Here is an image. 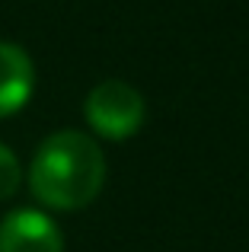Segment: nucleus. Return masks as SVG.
<instances>
[{"instance_id": "nucleus-1", "label": "nucleus", "mask_w": 249, "mask_h": 252, "mask_svg": "<svg viewBox=\"0 0 249 252\" xmlns=\"http://www.w3.org/2000/svg\"><path fill=\"white\" fill-rule=\"evenodd\" d=\"M106 182V157L83 131H58L38 144L29 166V189L55 211H80Z\"/></svg>"}, {"instance_id": "nucleus-2", "label": "nucleus", "mask_w": 249, "mask_h": 252, "mask_svg": "<svg viewBox=\"0 0 249 252\" xmlns=\"http://www.w3.org/2000/svg\"><path fill=\"white\" fill-rule=\"evenodd\" d=\"M83 115L96 134L109 141H128L144 125V99L124 80H102L90 90Z\"/></svg>"}, {"instance_id": "nucleus-3", "label": "nucleus", "mask_w": 249, "mask_h": 252, "mask_svg": "<svg viewBox=\"0 0 249 252\" xmlns=\"http://www.w3.org/2000/svg\"><path fill=\"white\" fill-rule=\"evenodd\" d=\"M0 252H64V243L48 214L10 211L0 220Z\"/></svg>"}, {"instance_id": "nucleus-4", "label": "nucleus", "mask_w": 249, "mask_h": 252, "mask_svg": "<svg viewBox=\"0 0 249 252\" xmlns=\"http://www.w3.org/2000/svg\"><path fill=\"white\" fill-rule=\"evenodd\" d=\"M35 86L32 58L19 45L0 42V118H10L29 102Z\"/></svg>"}, {"instance_id": "nucleus-5", "label": "nucleus", "mask_w": 249, "mask_h": 252, "mask_svg": "<svg viewBox=\"0 0 249 252\" xmlns=\"http://www.w3.org/2000/svg\"><path fill=\"white\" fill-rule=\"evenodd\" d=\"M19 182H23V169H19L16 154H13L6 144H0V201L16 195Z\"/></svg>"}]
</instances>
